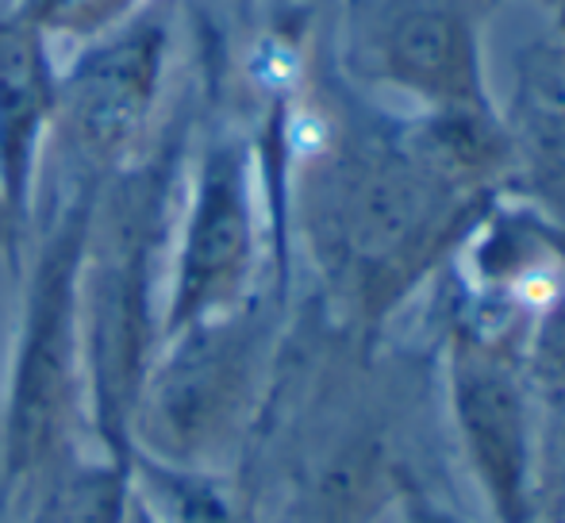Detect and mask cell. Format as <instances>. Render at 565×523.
<instances>
[{
    "instance_id": "cell-6",
    "label": "cell",
    "mask_w": 565,
    "mask_h": 523,
    "mask_svg": "<svg viewBox=\"0 0 565 523\" xmlns=\"http://www.w3.org/2000/svg\"><path fill=\"white\" fill-rule=\"evenodd\" d=\"M508 131V178L531 201V216L565 232V82L539 74L523 82Z\"/></svg>"
},
{
    "instance_id": "cell-2",
    "label": "cell",
    "mask_w": 565,
    "mask_h": 523,
    "mask_svg": "<svg viewBox=\"0 0 565 523\" xmlns=\"http://www.w3.org/2000/svg\"><path fill=\"white\" fill-rule=\"evenodd\" d=\"M85 204L46 243L31 281L20 346L0 408V523L43 473L77 455L89 431L77 362V269Z\"/></svg>"
},
{
    "instance_id": "cell-3",
    "label": "cell",
    "mask_w": 565,
    "mask_h": 523,
    "mask_svg": "<svg viewBox=\"0 0 565 523\" xmlns=\"http://www.w3.org/2000/svg\"><path fill=\"white\" fill-rule=\"evenodd\" d=\"M181 346L150 382L131 412V458L181 470L235 473L250 431L258 328L235 312L178 331Z\"/></svg>"
},
{
    "instance_id": "cell-1",
    "label": "cell",
    "mask_w": 565,
    "mask_h": 523,
    "mask_svg": "<svg viewBox=\"0 0 565 523\" xmlns=\"http://www.w3.org/2000/svg\"><path fill=\"white\" fill-rule=\"evenodd\" d=\"M523 308L469 292L447 328V412L492 523H539V408Z\"/></svg>"
},
{
    "instance_id": "cell-11",
    "label": "cell",
    "mask_w": 565,
    "mask_h": 523,
    "mask_svg": "<svg viewBox=\"0 0 565 523\" xmlns=\"http://www.w3.org/2000/svg\"><path fill=\"white\" fill-rule=\"evenodd\" d=\"M531 216V212H527ZM531 224H535V232H539V239H543V247L551 250V258L558 262V269L565 274V232H558V227H551V224H543L539 216H531Z\"/></svg>"
},
{
    "instance_id": "cell-13",
    "label": "cell",
    "mask_w": 565,
    "mask_h": 523,
    "mask_svg": "<svg viewBox=\"0 0 565 523\" xmlns=\"http://www.w3.org/2000/svg\"><path fill=\"white\" fill-rule=\"evenodd\" d=\"M124 523H162V520L150 512V504L142 501L139 489H131V504H127V520Z\"/></svg>"
},
{
    "instance_id": "cell-4",
    "label": "cell",
    "mask_w": 565,
    "mask_h": 523,
    "mask_svg": "<svg viewBox=\"0 0 565 523\" xmlns=\"http://www.w3.org/2000/svg\"><path fill=\"white\" fill-rule=\"evenodd\" d=\"M254 266V209L246 166L235 150H216L196 181L185 227L178 285L170 300V335L216 320L243 305Z\"/></svg>"
},
{
    "instance_id": "cell-10",
    "label": "cell",
    "mask_w": 565,
    "mask_h": 523,
    "mask_svg": "<svg viewBox=\"0 0 565 523\" xmlns=\"http://www.w3.org/2000/svg\"><path fill=\"white\" fill-rule=\"evenodd\" d=\"M396 512H401V523H466L454 509L439 501L431 489L419 485L416 473H404L401 478V493H396Z\"/></svg>"
},
{
    "instance_id": "cell-12",
    "label": "cell",
    "mask_w": 565,
    "mask_h": 523,
    "mask_svg": "<svg viewBox=\"0 0 565 523\" xmlns=\"http://www.w3.org/2000/svg\"><path fill=\"white\" fill-rule=\"evenodd\" d=\"M15 243H20V227H15L12 212H8V204H4V193H0V250L12 262H15Z\"/></svg>"
},
{
    "instance_id": "cell-8",
    "label": "cell",
    "mask_w": 565,
    "mask_h": 523,
    "mask_svg": "<svg viewBox=\"0 0 565 523\" xmlns=\"http://www.w3.org/2000/svg\"><path fill=\"white\" fill-rule=\"evenodd\" d=\"M135 489L162 523H262L231 473L181 470L131 458Z\"/></svg>"
},
{
    "instance_id": "cell-5",
    "label": "cell",
    "mask_w": 565,
    "mask_h": 523,
    "mask_svg": "<svg viewBox=\"0 0 565 523\" xmlns=\"http://www.w3.org/2000/svg\"><path fill=\"white\" fill-rule=\"evenodd\" d=\"M381 66L427 116H492L473 28L447 0H412L396 8Z\"/></svg>"
},
{
    "instance_id": "cell-7",
    "label": "cell",
    "mask_w": 565,
    "mask_h": 523,
    "mask_svg": "<svg viewBox=\"0 0 565 523\" xmlns=\"http://www.w3.org/2000/svg\"><path fill=\"white\" fill-rule=\"evenodd\" d=\"M131 489V462L105 450H77L43 473L4 523H124Z\"/></svg>"
},
{
    "instance_id": "cell-14",
    "label": "cell",
    "mask_w": 565,
    "mask_h": 523,
    "mask_svg": "<svg viewBox=\"0 0 565 523\" xmlns=\"http://www.w3.org/2000/svg\"><path fill=\"white\" fill-rule=\"evenodd\" d=\"M558 401H562V404H565V396H558Z\"/></svg>"
},
{
    "instance_id": "cell-9",
    "label": "cell",
    "mask_w": 565,
    "mask_h": 523,
    "mask_svg": "<svg viewBox=\"0 0 565 523\" xmlns=\"http://www.w3.org/2000/svg\"><path fill=\"white\" fill-rule=\"evenodd\" d=\"M523 362L539 393L565 396V289L554 285L527 316Z\"/></svg>"
}]
</instances>
